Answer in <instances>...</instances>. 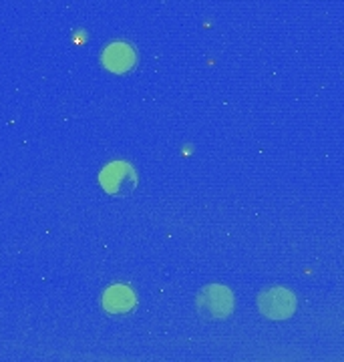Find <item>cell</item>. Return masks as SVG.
<instances>
[{"instance_id": "277c9868", "label": "cell", "mask_w": 344, "mask_h": 362, "mask_svg": "<svg viewBox=\"0 0 344 362\" xmlns=\"http://www.w3.org/2000/svg\"><path fill=\"white\" fill-rule=\"evenodd\" d=\"M137 63V54L127 42H113L103 52V65L113 73H127Z\"/></svg>"}, {"instance_id": "7a4b0ae2", "label": "cell", "mask_w": 344, "mask_h": 362, "mask_svg": "<svg viewBox=\"0 0 344 362\" xmlns=\"http://www.w3.org/2000/svg\"><path fill=\"white\" fill-rule=\"evenodd\" d=\"M101 185L111 195H127L137 185V175L125 161H113L101 171Z\"/></svg>"}, {"instance_id": "5b68a950", "label": "cell", "mask_w": 344, "mask_h": 362, "mask_svg": "<svg viewBox=\"0 0 344 362\" xmlns=\"http://www.w3.org/2000/svg\"><path fill=\"white\" fill-rule=\"evenodd\" d=\"M103 306L105 310L121 314V312H129L135 306V296L133 292L125 288V286H113L105 292L103 296Z\"/></svg>"}, {"instance_id": "6da1fadb", "label": "cell", "mask_w": 344, "mask_h": 362, "mask_svg": "<svg viewBox=\"0 0 344 362\" xmlns=\"http://www.w3.org/2000/svg\"><path fill=\"white\" fill-rule=\"evenodd\" d=\"M258 308L270 320H286L296 310V296L286 288H268L258 296Z\"/></svg>"}, {"instance_id": "3957f363", "label": "cell", "mask_w": 344, "mask_h": 362, "mask_svg": "<svg viewBox=\"0 0 344 362\" xmlns=\"http://www.w3.org/2000/svg\"><path fill=\"white\" fill-rule=\"evenodd\" d=\"M234 308V296L224 286H207L197 296V310L205 318H226Z\"/></svg>"}]
</instances>
